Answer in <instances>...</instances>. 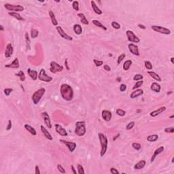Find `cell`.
<instances>
[{
  "label": "cell",
  "instance_id": "obj_9",
  "mask_svg": "<svg viewBox=\"0 0 174 174\" xmlns=\"http://www.w3.org/2000/svg\"><path fill=\"white\" fill-rule=\"evenodd\" d=\"M126 35L127 36V39H128V41L130 42H133V43H139L140 41L139 38L135 35V33H133L132 31L131 30H127L126 31Z\"/></svg>",
  "mask_w": 174,
  "mask_h": 174
},
{
  "label": "cell",
  "instance_id": "obj_21",
  "mask_svg": "<svg viewBox=\"0 0 174 174\" xmlns=\"http://www.w3.org/2000/svg\"><path fill=\"white\" fill-rule=\"evenodd\" d=\"M164 150H165V148L163 147V146H160V147H158V148L154 152V153H153V155L152 156V158H151V160H150V161L153 162L154 160H155L156 157L158 155V154H160L161 152H163V151H164Z\"/></svg>",
  "mask_w": 174,
  "mask_h": 174
},
{
  "label": "cell",
  "instance_id": "obj_61",
  "mask_svg": "<svg viewBox=\"0 0 174 174\" xmlns=\"http://www.w3.org/2000/svg\"><path fill=\"white\" fill-rule=\"evenodd\" d=\"M0 27H1V31H3V30H4V29H3V27L2 25L0 26Z\"/></svg>",
  "mask_w": 174,
  "mask_h": 174
},
{
  "label": "cell",
  "instance_id": "obj_58",
  "mask_svg": "<svg viewBox=\"0 0 174 174\" xmlns=\"http://www.w3.org/2000/svg\"><path fill=\"white\" fill-rule=\"evenodd\" d=\"M71 168H72V171H73V173L74 174H77V171H76V170L75 169V168H74V166H73V165H71Z\"/></svg>",
  "mask_w": 174,
  "mask_h": 174
},
{
  "label": "cell",
  "instance_id": "obj_57",
  "mask_svg": "<svg viewBox=\"0 0 174 174\" xmlns=\"http://www.w3.org/2000/svg\"><path fill=\"white\" fill-rule=\"evenodd\" d=\"M65 67H66L67 70H70V67H69V65H68V59H66L65 61Z\"/></svg>",
  "mask_w": 174,
  "mask_h": 174
},
{
  "label": "cell",
  "instance_id": "obj_44",
  "mask_svg": "<svg viewBox=\"0 0 174 174\" xmlns=\"http://www.w3.org/2000/svg\"><path fill=\"white\" fill-rule=\"evenodd\" d=\"M111 25H112V27L113 28L115 29H120V24L117 22H115V21L112 22L111 23Z\"/></svg>",
  "mask_w": 174,
  "mask_h": 174
},
{
  "label": "cell",
  "instance_id": "obj_37",
  "mask_svg": "<svg viewBox=\"0 0 174 174\" xmlns=\"http://www.w3.org/2000/svg\"><path fill=\"white\" fill-rule=\"evenodd\" d=\"M143 84V81L142 80H139V81H137V82L135 83V84L133 86V90H135V89H139V87H141V86H142V85Z\"/></svg>",
  "mask_w": 174,
  "mask_h": 174
},
{
  "label": "cell",
  "instance_id": "obj_29",
  "mask_svg": "<svg viewBox=\"0 0 174 174\" xmlns=\"http://www.w3.org/2000/svg\"><path fill=\"white\" fill-rule=\"evenodd\" d=\"M48 14H49V16H50V18H51V22L52 23V25L54 26H57L58 22H57V19H56V17H55V15H54V13L52 12V11L50 10V11L48 12Z\"/></svg>",
  "mask_w": 174,
  "mask_h": 174
},
{
  "label": "cell",
  "instance_id": "obj_16",
  "mask_svg": "<svg viewBox=\"0 0 174 174\" xmlns=\"http://www.w3.org/2000/svg\"><path fill=\"white\" fill-rule=\"evenodd\" d=\"M101 116H102V118H103V120L105 121L109 122L112 119V112H111L110 111L104 110L102 111V112H101Z\"/></svg>",
  "mask_w": 174,
  "mask_h": 174
},
{
  "label": "cell",
  "instance_id": "obj_2",
  "mask_svg": "<svg viewBox=\"0 0 174 174\" xmlns=\"http://www.w3.org/2000/svg\"><path fill=\"white\" fill-rule=\"evenodd\" d=\"M99 139L101 144V152H100V156L101 157H103L105 154L107 152L108 146V140L107 137L103 133H99L98 134Z\"/></svg>",
  "mask_w": 174,
  "mask_h": 174
},
{
  "label": "cell",
  "instance_id": "obj_47",
  "mask_svg": "<svg viewBox=\"0 0 174 174\" xmlns=\"http://www.w3.org/2000/svg\"><path fill=\"white\" fill-rule=\"evenodd\" d=\"M143 78V76H142V75H141V74H136V75H135L134 76V77H133V80H135V81H139V80H142Z\"/></svg>",
  "mask_w": 174,
  "mask_h": 174
},
{
  "label": "cell",
  "instance_id": "obj_54",
  "mask_svg": "<svg viewBox=\"0 0 174 174\" xmlns=\"http://www.w3.org/2000/svg\"><path fill=\"white\" fill-rule=\"evenodd\" d=\"M12 121H11V120H8V126H7L6 127V130L7 131H9V130H10L11 129H12Z\"/></svg>",
  "mask_w": 174,
  "mask_h": 174
},
{
  "label": "cell",
  "instance_id": "obj_17",
  "mask_svg": "<svg viewBox=\"0 0 174 174\" xmlns=\"http://www.w3.org/2000/svg\"><path fill=\"white\" fill-rule=\"evenodd\" d=\"M166 110H167V108H166L165 106H162V107L159 108L158 109H157V110L151 112L150 113V116H152V117H156V116H157L158 115L161 114L162 112H163Z\"/></svg>",
  "mask_w": 174,
  "mask_h": 174
},
{
  "label": "cell",
  "instance_id": "obj_51",
  "mask_svg": "<svg viewBox=\"0 0 174 174\" xmlns=\"http://www.w3.org/2000/svg\"><path fill=\"white\" fill-rule=\"evenodd\" d=\"M165 132H166V133H174V128L173 127L165 128Z\"/></svg>",
  "mask_w": 174,
  "mask_h": 174
},
{
  "label": "cell",
  "instance_id": "obj_32",
  "mask_svg": "<svg viewBox=\"0 0 174 174\" xmlns=\"http://www.w3.org/2000/svg\"><path fill=\"white\" fill-rule=\"evenodd\" d=\"M132 65V61L131 60H127L123 64V70L124 71H128L129 70L130 67Z\"/></svg>",
  "mask_w": 174,
  "mask_h": 174
},
{
  "label": "cell",
  "instance_id": "obj_59",
  "mask_svg": "<svg viewBox=\"0 0 174 174\" xmlns=\"http://www.w3.org/2000/svg\"><path fill=\"white\" fill-rule=\"evenodd\" d=\"M138 27H139V28L142 29H146V27H145V26L143 25H141V24H139V25H138Z\"/></svg>",
  "mask_w": 174,
  "mask_h": 174
},
{
  "label": "cell",
  "instance_id": "obj_27",
  "mask_svg": "<svg viewBox=\"0 0 174 174\" xmlns=\"http://www.w3.org/2000/svg\"><path fill=\"white\" fill-rule=\"evenodd\" d=\"M78 16L80 18V22H82V24H84V25H89V22L88 21V20L86 19V18L84 14H83V13H78Z\"/></svg>",
  "mask_w": 174,
  "mask_h": 174
},
{
  "label": "cell",
  "instance_id": "obj_7",
  "mask_svg": "<svg viewBox=\"0 0 174 174\" xmlns=\"http://www.w3.org/2000/svg\"><path fill=\"white\" fill-rule=\"evenodd\" d=\"M38 79L41 81L45 82H50L52 80V78L48 76L46 73V70L42 68L40 70V73L38 74Z\"/></svg>",
  "mask_w": 174,
  "mask_h": 174
},
{
  "label": "cell",
  "instance_id": "obj_4",
  "mask_svg": "<svg viewBox=\"0 0 174 174\" xmlns=\"http://www.w3.org/2000/svg\"><path fill=\"white\" fill-rule=\"evenodd\" d=\"M45 92H46V89L44 88H41V89H38V91H36L33 94V95H32V101H33V104H38V103L41 100V99L44 96Z\"/></svg>",
  "mask_w": 174,
  "mask_h": 174
},
{
  "label": "cell",
  "instance_id": "obj_26",
  "mask_svg": "<svg viewBox=\"0 0 174 174\" xmlns=\"http://www.w3.org/2000/svg\"><path fill=\"white\" fill-rule=\"evenodd\" d=\"M150 89L152 90V91L155 92H160L161 91V85H159L156 82H153L150 86Z\"/></svg>",
  "mask_w": 174,
  "mask_h": 174
},
{
  "label": "cell",
  "instance_id": "obj_62",
  "mask_svg": "<svg viewBox=\"0 0 174 174\" xmlns=\"http://www.w3.org/2000/svg\"><path fill=\"white\" fill-rule=\"evenodd\" d=\"M171 93H172V92H168V93H167V95H169V94H171Z\"/></svg>",
  "mask_w": 174,
  "mask_h": 174
},
{
  "label": "cell",
  "instance_id": "obj_19",
  "mask_svg": "<svg viewBox=\"0 0 174 174\" xmlns=\"http://www.w3.org/2000/svg\"><path fill=\"white\" fill-rule=\"evenodd\" d=\"M40 129H41V133H43L44 136L46 139H48V140H51V141L53 139V137L51 135V133L48 132V131L43 125H41V126H40Z\"/></svg>",
  "mask_w": 174,
  "mask_h": 174
},
{
  "label": "cell",
  "instance_id": "obj_8",
  "mask_svg": "<svg viewBox=\"0 0 174 174\" xmlns=\"http://www.w3.org/2000/svg\"><path fill=\"white\" fill-rule=\"evenodd\" d=\"M63 70V67L60 65L55 61H52L50 64V71L52 73H56L57 72H61Z\"/></svg>",
  "mask_w": 174,
  "mask_h": 174
},
{
  "label": "cell",
  "instance_id": "obj_35",
  "mask_svg": "<svg viewBox=\"0 0 174 174\" xmlns=\"http://www.w3.org/2000/svg\"><path fill=\"white\" fill-rule=\"evenodd\" d=\"M15 76H18L19 78H20V80L22 82H24V81L25 80V78H26L24 72H23V71H22V70L19 71V73H15Z\"/></svg>",
  "mask_w": 174,
  "mask_h": 174
},
{
  "label": "cell",
  "instance_id": "obj_28",
  "mask_svg": "<svg viewBox=\"0 0 174 174\" xmlns=\"http://www.w3.org/2000/svg\"><path fill=\"white\" fill-rule=\"evenodd\" d=\"M148 73L149 75H150V76L151 77V78H152L153 79H154L155 80H156V81H158V82H161V77L158 76L157 73H156L155 72H152V71H148Z\"/></svg>",
  "mask_w": 174,
  "mask_h": 174
},
{
  "label": "cell",
  "instance_id": "obj_39",
  "mask_svg": "<svg viewBox=\"0 0 174 174\" xmlns=\"http://www.w3.org/2000/svg\"><path fill=\"white\" fill-rule=\"evenodd\" d=\"M144 65H145V67H146L147 70H152V63L148 61H146L144 62Z\"/></svg>",
  "mask_w": 174,
  "mask_h": 174
},
{
  "label": "cell",
  "instance_id": "obj_12",
  "mask_svg": "<svg viewBox=\"0 0 174 174\" xmlns=\"http://www.w3.org/2000/svg\"><path fill=\"white\" fill-rule=\"evenodd\" d=\"M55 130L57 131V133L60 135L61 136L63 137H66L68 135V133L67 132V131L64 128L61 126L60 124H55Z\"/></svg>",
  "mask_w": 174,
  "mask_h": 174
},
{
  "label": "cell",
  "instance_id": "obj_38",
  "mask_svg": "<svg viewBox=\"0 0 174 174\" xmlns=\"http://www.w3.org/2000/svg\"><path fill=\"white\" fill-rule=\"evenodd\" d=\"M116 113L117 115L120 116H124L126 115V111L122 110V109H117Z\"/></svg>",
  "mask_w": 174,
  "mask_h": 174
},
{
  "label": "cell",
  "instance_id": "obj_63",
  "mask_svg": "<svg viewBox=\"0 0 174 174\" xmlns=\"http://www.w3.org/2000/svg\"><path fill=\"white\" fill-rule=\"evenodd\" d=\"M169 118H174V116H171Z\"/></svg>",
  "mask_w": 174,
  "mask_h": 174
},
{
  "label": "cell",
  "instance_id": "obj_11",
  "mask_svg": "<svg viewBox=\"0 0 174 174\" xmlns=\"http://www.w3.org/2000/svg\"><path fill=\"white\" fill-rule=\"evenodd\" d=\"M59 142H61L62 143L65 144V146L67 147V148L69 149L71 152H74V150L76 148V143L75 142H68V141H65L64 139H59Z\"/></svg>",
  "mask_w": 174,
  "mask_h": 174
},
{
  "label": "cell",
  "instance_id": "obj_18",
  "mask_svg": "<svg viewBox=\"0 0 174 174\" xmlns=\"http://www.w3.org/2000/svg\"><path fill=\"white\" fill-rule=\"evenodd\" d=\"M19 67H20V64H19V61L18 58H15L12 63L7 64L5 65L6 68H13V69H18Z\"/></svg>",
  "mask_w": 174,
  "mask_h": 174
},
{
  "label": "cell",
  "instance_id": "obj_40",
  "mask_svg": "<svg viewBox=\"0 0 174 174\" xmlns=\"http://www.w3.org/2000/svg\"><path fill=\"white\" fill-rule=\"evenodd\" d=\"M72 7L74 10L78 11L79 10V2L78 1H74L72 3Z\"/></svg>",
  "mask_w": 174,
  "mask_h": 174
},
{
  "label": "cell",
  "instance_id": "obj_48",
  "mask_svg": "<svg viewBox=\"0 0 174 174\" xmlns=\"http://www.w3.org/2000/svg\"><path fill=\"white\" fill-rule=\"evenodd\" d=\"M135 122H133V121H132V122H130L127 125V127H126V129L127 130H131L133 129V127H134V126H135Z\"/></svg>",
  "mask_w": 174,
  "mask_h": 174
},
{
  "label": "cell",
  "instance_id": "obj_24",
  "mask_svg": "<svg viewBox=\"0 0 174 174\" xmlns=\"http://www.w3.org/2000/svg\"><path fill=\"white\" fill-rule=\"evenodd\" d=\"M24 127H25V129L28 131L29 133L31 134L32 135L35 136V135H37V132H36L35 129L33 127H31V126H30L28 124H25L24 125Z\"/></svg>",
  "mask_w": 174,
  "mask_h": 174
},
{
  "label": "cell",
  "instance_id": "obj_25",
  "mask_svg": "<svg viewBox=\"0 0 174 174\" xmlns=\"http://www.w3.org/2000/svg\"><path fill=\"white\" fill-rule=\"evenodd\" d=\"M91 6L92 8V10H93V11L95 12V14H98V15H101V14H103V12L99 8L98 6H97V4L95 3L94 1H91Z\"/></svg>",
  "mask_w": 174,
  "mask_h": 174
},
{
  "label": "cell",
  "instance_id": "obj_22",
  "mask_svg": "<svg viewBox=\"0 0 174 174\" xmlns=\"http://www.w3.org/2000/svg\"><path fill=\"white\" fill-rule=\"evenodd\" d=\"M27 73L29 76L33 80H36L38 78V72L36 70H32L30 68L27 69Z\"/></svg>",
  "mask_w": 174,
  "mask_h": 174
},
{
  "label": "cell",
  "instance_id": "obj_41",
  "mask_svg": "<svg viewBox=\"0 0 174 174\" xmlns=\"http://www.w3.org/2000/svg\"><path fill=\"white\" fill-rule=\"evenodd\" d=\"M132 147H133V149H135V150H139L141 149V148H142V146H141V144L139 143L134 142L132 143Z\"/></svg>",
  "mask_w": 174,
  "mask_h": 174
},
{
  "label": "cell",
  "instance_id": "obj_56",
  "mask_svg": "<svg viewBox=\"0 0 174 174\" xmlns=\"http://www.w3.org/2000/svg\"><path fill=\"white\" fill-rule=\"evenodd\" d=\"M103 68H104V70H105V71H108V72H110V71H111V67L108 65H103Z\"/></svg>",
  "mask_w": 174,
  "mask_h": 174
},
{
  "label": "cell",
  "instance_id": "obj_46",
  "mask_svg": "<svg viewBox=\"0 0 174 174\" xmlns=\"http://www.w3.org/2000/svg\"><path fill=\"white\" fill-rule=\"evenodd\" d=\"M93 62H94L96 67H100L101 65H103V62L102 61L97 60V59H93Z\"/></svg>",
  "mask_w": 174,
  "mask_h": 174
},
{
  "label": "cell",
  "instance_id": "obj_53",
  "mask_svg": "<svg viewBox=\"0 0 174 174\" xmlns=\"http://www.w3.org/2000/svg\"><path fill=\"white\" fill-rule=\"evenodd\" d=\"M127 90V85L124 84H120V91L121 92H124L125 91Z\"/></svg>",
  "mask_w": 174,
  "mask_h": 174
},
{
  "label": "cell",
  "instance_id": "obj_50",
  "mask_svg": "<svg viewBox=\"0 0 174 174\" xmlns=\"http://www.w3.org/2000/svg\"><path fill=\"white\" fill-rule=\"evenodd\" d=\"M57 169H58V171H59L60 173H61V174H65V172H66V171H65V169H64L63 167L61 165H57Z\"/></svg>",
  "mask_w": 174,
  "mask_h": 174
},
{
  "label": "cell",
  "instance_id": "obj_30",
  "mask_svg": "<svg viewBox=\"0 0 174 174\" xmlns=\"http://www.w3.org/2000/svg\"><path fill=\"white\" fill-rule=\"evenodd\" d=\"M73 31L76 35H80L82 33V27L79 24H76L73 25Z\"/></svg>",
  "mask_w": 174,
  "mask_h": 174
},
{
  "label": "cell",
  "instance_id": "obj_10",
  "mask_svg": "<svg viewBox=\"0 0 174 174\" xmlns=\"http://www.w3.org/2000/svg\"><path fill=\"white\" fill-rule=\"evenodd\" d=\"M56 29H57L58 33L60 35V36L62 38H63V39L66 40H69V41H72V40H73V38H72L71 36H70L69 35H67L66 33L64 31V30L61 27H60V26H57Z\"/></svg>",
  "mask_w": 174,
  "mask_h": 174
},
{
  "label": "cell",
  "instance_id": "obj_33",
  "mask_svg": "<svg viewBox=\"0 0 174 174\" xmlns=\"http://www.w3.org/2000/svg\"><path fill=\"white\" fill-rule=\"evenodd\" d=\"M92 23H93L95 26L98 27L99 28L102 29H103V30H107V27H105L103 24H101V22H99L97 20H92Z\"/></svg>",
  "mask_w": 174,
  "mask_h": 174
},
{
  "label": "cell",
  "instance_id": "obj_36",
  "mask_svg": "<svg viewBox=\"0 0 174 174\" xmlns=\"http://www.w3.org/2000/svg\"><path fill=\"white\" fill-rule=\"evenodd\" d=\"M39 35V31L35 29H31V37L33 39H35Z\"/></svg>",
  "mask_w": 174,
  "mask_h": 174
},
{
  "label": "cell",
  "instance_id": "obj_34",
  "mask_svg": "<svg viewBox=\"0 0 174 174\" xmlns=\"http://www.w3.org/2000/svg\"><path fill=\"white\" fill-rule=\"evenodd\" d=\"M158 139V135H150L147 137V141L150 142H156Z\"/></svg>",
  "mask_w": 174,
  "mask_h": 174
},
{
  "label": "cell",
  "instance_id": "obj_6",
  "mask_svg": "<svg viewBox=\"0 0 174 174\" xmlns=\"http://www.w3.org/2000/svg\"><path fill=\"white\" fill-rule=\"evenodd\" d=\"M151 28L154 31L158 32V33H161V34H164V35H170L171 34V31L169 29L164 27H162V26L152 25Z\"/></svg>",
  "mask_w": 174,
  "mask_h": 174
},
{
  "label": "cell",
  "instance_id": "obj_1",
  "mask_svg": "<svg viewBox=\"0 0 174 174\" xmlns=\"http://www.w3.org/2000/svg\"><path fill=\"white\" fill-rule=\"evenodd\" d=\"M60 92L62 98L64 100L70 101L73 98V90L72 86L67 84H63L61 86Z\"/></svg>",
  "mask_w": 174,
  "mask_h": 174
},
{
  "label": "cell",
  "instance_id": "obj_20",
  "mask_svg": "<svg viewBox=\"0 0 174 174\" xmlns=\"http://www.w3.org/2000/svg\"><path fill=\"white\" fill-rule=\"evenodd\" d=\"M143 94V91L142 89H135L134 91L130 95V97L131 99H135L139 97Z\"/></svg>",
  "mask_w": 174,
  "mask_h": 174
},
{
  "label": "cell",
  "instance_id": "obj_5",
  "mask_svg": "<svg viewBox=\"0 0 174 174\" xmlns=\"http://www.w3.org/2000/svg\"><path fill=\"white\" fill-rule=\"evenodd\" d=\"M4 7L6 8V9L9 10V11H13L14 12H22L25 8L24 7L21 5H12L10 3H6L4 5Z\"/></svg>",
  "mask_w": 174,
  "mask_h": 174
},
{
  "label": "cell",
  "instance_id": "obj_43",
  "mask_svg": "<svg viewBox=\"0 0 174 174\" xmlns=\"http://www.w3.org/2000/svg\"><path fill=\"white\" fill-rule=\"evenodd\" d=\"M25 40L26 43H27V49L29 50L30 49V40L29 38V35L27 33H25Z\"/></svg>",
  "mask_w": 174,
  "mask_h": 174
},
{
  "label": "cell",
  "instance_id": "obj_15",
  "mask_svg": "<svg viewBox=\"0 0 174 174\" xmlns=\"http://www.w3.org/2000/svg\"><path fill=\"white\" fill-rule=\"evenodd\" d=\"M14 52V48H13L12 44H8L6 47V51H5V57L6 58H10L12 57Z\"/></svg>",
  "mask_w": 174,
  "mask_h": 174
},
{
  "label": "cell",
  "instance_id": "obj_14",
  "mask_svg": "<svg viewBox=\"0 0 174 174\" xmlns=\"http://www.w3.org/2000/svg\"><path fill=\"white\" fill-rule=\"evenodd\" d=\"M41 116H42V117L44 118L45 124H46V125L47 126L48 128L51 129V128H52V124H51V118L49 116L48 114L46 112H43V113L41 114Z\"/></svg>",
  "mask_w": 174,
  "mask_h": 174
},
{
  "label": "cell",
  "instance_id": "obj_13",
  "mask_svg": "<svg viewBox=\"0 0 174 174\" xmlns=\"http://www.w3.org/2000/svg\"><path fill=\"white\" fill-rule=\"evenodd\" d=\"M128 48H129V52L131 54L135 55V56H139V48H138L137 46L133 44H129L128 45Z\"/></svg>",
  "mask_w": 174,
  "mask_h": 174
},
{
  "label": "cell",
  "instance_id": "obj_42",
  "mask_svg": "<svg viewBox=\"0 0 174 174\" xmlns=\"http://www.w3.org/2000/svg\"><path fill=\"white\" fill-rule=\"evenodd\" d=\"M77 169H78V174H85V171H84V167H83L82 165H78V166H77Z\"/></svg>",
  "mask_w": 174,
  "mask_h": 174
},
{
  "label": "cell",
  "instance_id": "obj_45",
  "mask_svg": "<svg viewBox=\"0 0 174 174\" xmlns=\"http://www.w3.org/2000/svg\"><path fill=\"white\" fill-rule=\"evenodd\" d=\"M126 57V54H120V56L118 57L117 59V64L118 65H120V63H121V61L123 60Z\"/></svg>",
  "mask_w": 174,
  "mask_h": 174
},
{
  "label": "cell",
  "instance_id": "obj_55",
  "mask_svg": "<svg viewBox=\"0 0 174 174\" xmlns=\"http://www.w3.org/2000/svg\"><path fill=\"white\" fill-rule=\"evenodd\" d=\"M35 174H40V169L38 165H35Z\"/></svg>",
  "mask_w": 174,
  "mask_h": 174
},
{
  "label": "cell",
  "instance_id": "obj_49",
  "mask_svg": "<svg viewBox=\"0 0 174 174\" xmlns=\"http://www.w3.org/2000/svg\"><path fill=\"white\" fill-rule=\"evenodd\" d=\"M12 91H13V89H10V88H7V89H4V91H3V92H4V94H5V95H6V96H9V95H10V93H11V92H12Z\"/></svg>",
  "mask_w": 174,
  "mask_h": 174
},
{
  "label": "cell",
  "instance_id": "obj_52",
  "mask_svg": "<svg viewBox=\"0 0 174 174\" xmlns=\"http://www.w3.org/2000/svg\"><path fill=\"white\" fill-rule=\"evenodd\" d=\"M110 171V173L112 174H119V171H118L116 168H114V167L111 168Z\"/></svg>",
  "mask_w": 174,
  "mask_h": 174
},
{
  "label": "cell",
  "instance_id": "obj_23",
  "mask_svg": "<svg viewBox=\"0 0 174 174\" xmlns=\"http://www.w3.org/2000/svg\"><path fill=\"white\" fill-rule=\"evenodd\" d=\"M146 165V161L145 160H142V161H139L138 163H137L135 165H134V169H137V170H139V169H142Z\"/></svg>",
  "mask_w": 174,
  "mask_h": 174
},
{
  "label": "cell",
  "instance_id": "obj_3",
  "mask_svg": "<svg viewBox=\"0 0 174 174\" xmlns=\"http://www.w3.org/2000/svg\"><path fill=\"white\" fill-rule=\"evenodd\" d=\"M74 133L78 137H82L85 135L86 133V123L84 121L76 122Z\"/></svg>",
  "mask_w": 174,
  "mask_h": 174
},
{
  "label": "cell",
  "instance_id": "obj_31",
  "mask_svg": "<svg viewBox=\"0 0 174 174\" xmlns=\"http://www.w3.org/2000/svg\"><path fill=\"white\" fill-rule=\"evenodd\" d=\"M8 14H9L10 16H12L13 18H14V19H16V20H24L25 19L22 18V16H20V14H19V13L17 12H8Z\"/></svg>",
  "mask_w": 174,
  "mask_h": 174
},
{
  "label": "cell",
  "instance_id": "obj_60",
  "mask_svg": "<svg viewBox=\"0 0 174 174\" xmlns=\"http://www.w3.org/2000/svg\"><path fill=\"white\" fill-rule=\"evenodd\" d=\"M174 57H171V59H170V61H171V63H172V64H174Z\"/></svg>",
  "mask_w": 174,
  "mask_h": 174
}]
</instances>
